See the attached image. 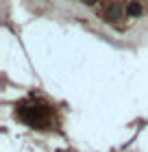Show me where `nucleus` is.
Wrapping results in <instances>:
<instances>
[{
  "instance_id": "obj_1",
  "label": "nucleus",
  "mask_w": 148,
  "mask_h": 152,
  "mask_svg": "<svg viewBox=\"0 0 148 152\" xmlns=\"http://www.w3.org/2000/svg\"><path fill=\"white\" fill-rule=\"evenodd\" d=\"M18 115L29 124V126H44V122H48L50 117V109L41 102H29V104H20Z\"/></svg>"
}]
</instances>
